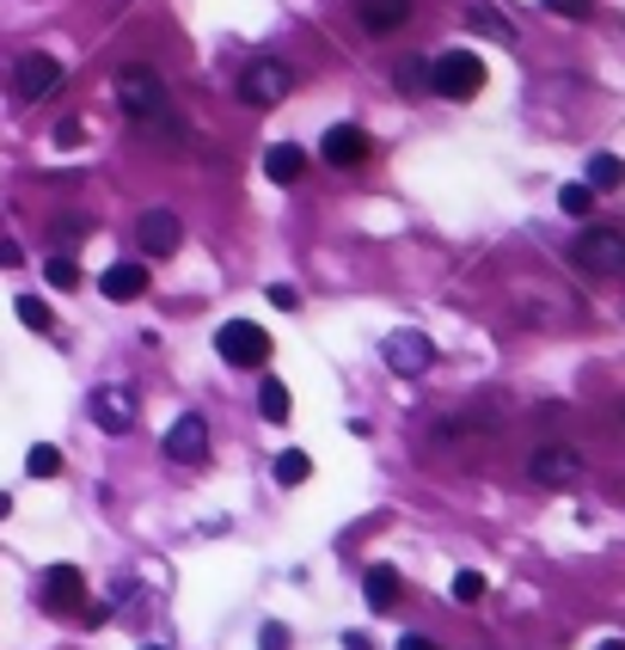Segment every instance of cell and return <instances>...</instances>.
<instances>
[{
  "label": "cell",
  "mask_w": 625,
  "mask_h": 650,
  "mask_svg": "<svg viewBox=\"0 0 625 650\" xmlns=\"http://www.w3.org/2000/svg\"><path fill=\"white\" fill-rule=\"evenodd\" d=\"M86 577L74 571V565H50L43 571V608L50 613H62V620H86Z\"/></svg>",
  "instance_id": "9c48e42d"
},
{
  "label": "cell",
  "mask_w": 625,
  "mask_h": 650,
  "mask_svg": "<svg viewBox=\"0 0 625 650\" xmlns=\"http://www.w3.org/2000/svg\"><path fill=\"white\" fill-rule=\"evenodd\" d=\"M601 650H625V644H601Z\"/></svg>",
  "instance_id": "d590c367"
},
{
  "label": "cell",
  "mask_w": 625,
  "mask_h": 650,
  "mask_svg": "<svg viewBox=\"0 0 625 650\" xmlns=\"http://www.w3.org/2000/svg\"><path fill=\"white\" fill-rule=\"evenodd\" d=\"M559 209L564 215H588V209H595V190H588V185H564L559 190Z\"/></svg>",
  "instance_id": "d4e9b609"
},
{
  "label": "cell",
  "mask_w": 625,
  "mask_h": 650,
  "mask_svg": "<svg viewBox=\"0 0 625 650\" xmlns=\"http://www.w3.org/2000/svg\"><path fill=\"white\" fill-rule=\"evenodd\" d=\"M215 350H221V362H233V369H264L270 362V332L252 326V319H227L221 332H215Z\"/></svg>",
  "instance_id": "5b68a950"
},
{
  "label": "cell",
  "mask_w": 625,
  "mask_h": 650,
  "mask_svg": "<svg viewBox=\"0 0 625 650\" xmlns=\"http://www.w3.org/2000/svg\"><path fill=\"white\" fill-rule=\"evenodd\" d=\"M289 86H294V68L289 62H277V55H252V62L240 68V80H233V99L252 105V111H270V105L289 99Z\"/></svg>",
  "instance_id": "6da1fadb"
},
{
  "label": "cell",
  "mask_w": 625,
  "mask_h": 650,
  "mask_svg": "<svg viewBox=\"0 0 625 650\" xmlns=\"http://www.w3.org/2000/svg\"><path fill=\"white\" fill-rule=\"evenodd\" d=\"M344 650H374V644H368V632H344Z\"/></svg>",
  "instance_id": "836d02e7"
},
{
  "label": "cell",
  "mask_w": 625,
  "mask_h": 650,
  "mask_svg": "<svg viewBox=\"0 0 625 650\" xmlns=\"http://www.w3.org/2000/svg\"><path fill=\"white\" fill-rule=\"evenodd\" d=\"M545 7H552L559 19H588L595 13V0H545Z\"/></svg>",
  "instance_id": "83f0119b"
},
{
  "label": "cell",
  "mask_w": 625,
  "mask_h": 650,
  "mask_svg": "<svg viewBox=\"0 0 625 650\" xmlns=\"http://www.w3.org/2000/svg\"><path fill=\"white\" fill-rule=\"evenodd\" d=\"M571 258L588 277H619L625 270V234L619 227H583V234L571 239Z\"/></svg>",
  "instance_id": "277c9868"
},
{
  "label": "cell",
  "mask_w": 625,
  "mask_h": 650,
  "mask_svg": "<svg viewBox=\"0 0 625 650\" xmlns=\"http://www.w3.org/2000/svg\"><path fill=\"white\" fill-rule=\"evenodd\" d=\"M135 417H142V399H135V386H123V381L93 386V424L105 430V436H129Z\"/></svg>",
  "instance_id": "52a82bcc"
},
{
  "label": "cell",
  "mask_w": 625,
  "mask_h": 650,
  "mask_svg": "<svg viewBox=\"0 0 625 650\" xmlns=\"http://www.w3.org/2000/svg\"><path fill=\"white\" fill-rule=\"evenodd\" d=\"M399 571H393V565H368V571H362V601H368L374 613H386V608H399Z\"/></svg>",
  "instance_id": "2e32d148"
},
{
  "label": "cell",
  "mask_w": 625,
  "mask_h": 650,
  "mask_svg": "<svg viewBox=\"0 0 625 650\" xmlns=\"http://www.w3.org/2000/svg\"><path fill=\"white\" fill-rule=\"evenodd\" d=\"M429 93L454 99V105H466V99H479L485 93V62L472 50H448L429 62Z\"/></svg>",
  "instance_id": "3957f363"
},
{
  "label": "cell",
  "mask_w": 625,
  "mask_h": 650,
  "mask_svg": "<svg viewBox=\"0 0 625 650\" xmlns=\"http://www.w3.org/2000/svg\"><path fill=\"white\" fill-rule=\"evenodd\" d=\"M117 105L129 111L135 123H160V117H166V80L154 74L147 62L117 68Z\"/></svg>",
  "instance_id": "7a4b0ae2"
},
{
  "label": "cell",
  "mask_w": 625,
  "mask_h": 650,
  "mask_svg": "<svg viewBox=\"0 0 625 650\" xmlns=\"http://www.w3.org/2000/svg\"><path fill=\"white\" fill-rule=\"evenodd\" d=\"M270 307H282V313H294V307H301V289H289V282H277V289H270Z\"/></svg>",
  "instance_id": "4dcf8cb0"
},
{
  "label": "cell",
  "mask_w": 625,
  "mask_h": 650,
  "mask_svg": "<svg viewBox=\"0 0 625 650\" xmlns=\"http://www.w3.org/2000/svg\"><path fill=\"white\" fill-rule=\"evenodd\" d=\"M258 644H264V650H289V626H282V620H264V632H258Z\"/></svg>",
  "instance_id": "f1b7e54d"
},
{
  "label": "cell",
  "mask_w": 625,
  "mask_h": 650,
  "mask_svg": "<svg viewBox=\"0 0 625 650\" xmlns=\"http://www.w3.org/2000/svg\"><path fill=\"white\" fill-rule=\"evenodd\" d=\"M98 295H105V301H142V295H147V265H142V258L111 265L105 277H98Z\"/></svg>",
  "instance_id": "5bb4252c"
},
{
  "label": "cell",
  "mask_w": 625,
  "mask_h": 650,
  "mask_svg": "<svg viewBox=\"0 0 625 650\" xmlns=\"http://www.w3.org/2000/svg\"><path fill=\"white\" fill-rule=\"evenodd\" d=\"M13 313H19V326H31V332H50V326H55V313L43 307V295H19Z\"/></svg>",
  "instance_id": "7402d4cb"
},
{
  "label": "cell",
  "mask_w": 625,
  "mask_h": 650,
  "mask_svg": "<svg viewBox=\"0 0 625 650\" xmlns=\"http://www.w3.org/2000/svg\"><path fill=\"white\" fill-rule=\"evenodd\" d=\"M135 239H142V258H173L178 239H185V221H178V209H142Z\"/></svg>",
  "instance_id": "30bf717a"
},
{
  "label": "cell",
  "mask_w": 625,
  "mask_h": 650,
  "mask_svg": "<svg viewBox=\"0 0 625 650\" xmlns=\"http://www.w3.org/2000/svg\"><path fill=\"white\" fill-rule=\"evenodd\" d=\"M368 130H356V123H332L325 130V142H320V159L325 166H362L368 159Z\"/></svg>",
  "instance_id": "4fadbf2b"
},
{
  "label": "cell",
  "mask_w": 625,
  "mask_h": 650,
  "mask_svg": "<svg viewBox=\"0 0 625 650\" xmlns=\"http://www.w3.org/2000/svg\"><path fill=\"white\" fill-rule=\"evenodd\" d=\"M454 601H466V608H472V601H485V577L479 571H460V577H454Z\"/></svg>",
  "instance_id": "4316f807"
},
{
  "label": "cell",
  "mask_w": 625,
  "mask_h": 650,
  "mask_svg": "<svg viewBox=\"0 0 625 650\" xmlns=\"http://www.w3.org/2000/svg\"><path fill=\"white\" fill-rule=\"evenodd\" d=\"M356 19H362V31L386 38V31H399L412 19V0H356Z\"/></svg>",
  "instance_id": "9a60e30c"
},
{
  "label": "cell",
  "mask_w": 625,
  "mask_h": 650,
  "mask_svg": "<svg viewBox=\"0 0 625 650\" xmlns=\"http://www.w3.org/2000/svg\"><path fill=\"white\" fill-rule=\"evenodd\" d=\"M399 650H436V644H429L424 632H405V638H399Z\"/></svg>",
  "instance_id": "1f68e13d"
},
{
  "label": "cell",
  "mask_w": 625,
  "mask_h": 650,
  "mask_svg": "<svg viewBox=\"0 0 625 650\" xmlns=\"http://www.w3.org/2000/svg\"><path fill=\"white\" fill-rule=\"evenodd\" d=\"M0 265H25V258H19V246H13V239H0Z\"/></svg>",
  "instance_id": "d6a6232c"
},
{
  "label": "cell",
  "mask_w": 625,
  "mask_h": 650,
  "mask_svg": "<svg viewBox=\"0 0 625 650\" xmlns=\"http://www.w3.org/2000/svg\"><path fill=\"white\" fill-rule=\"evenodd\" d=\"M55 142H62V147H81V142H86V123H81V117H67L62 130H55Z\"/></svg>",
  "instance_id": "f546056e"
},
{
  "label": "cell",
  "mask_w": 625,
  "mask_h": 650,
  "mask_svg": "<svg viewBox=\"0 0 625 650\" xmlns=\"http://www.w3.org/2000/svg\"><path fill=\"white\" fill-rule=\"evenodd\" d=\"M466 31H479V38H497V43H515V25H509L503 13H497V7H466Z\"/></svg>",
  "instance_id": "ac0fdd59"
},
{
  "label": "cell",
  "mask_w": 625,
  "mask_h": 650,
  "mask_svg": "<svg viewBox=\"0 0 625 650\" xmlns=\"http://www.w3.org/2000/svg\"><path fill=\"white\" fill-rule=\"evenodd\" d=\"M55 86H62V62H55V55H43V50L19 55V68H13V99L19 105H43Z\"/></svg>",
  "instance_id": "ba28073f"
},
{
  "label": "cell",
  "mask_w": 625,
  "mask_h": 650,
  "mask_svg": "<svg viewBox=\"0 0 625 650\" xmlns=\"http://www.w3.org/2000/svg\"><path fill=\"white\" fill-rule=\"evenodd\" d=\"M258 412H264V424H289V412H294L289 386H282V381H264V386H258Z\"/></svg>",
  "instance_id": "ffe728a7"
},
{
  "label": "cell",
  "mask_w": 625,
  "mask_h": 650,
  "mask_svg": "<svg viewBox=\"0 0 625 650\" xmlns=\"http://www.w3.org/2000/svg\"><path fill=\"white\" fill-rule=\"evenodd\" d=\"M25 473H31V478H55V473H62V448H50V442H38V448L25 454Z\"/></svg>",
  "instance_id": "603a6c76"
},
{
  "label": "cell",
  "mask_w": 625,
  "mask_h": 650,
  "mask_svg": "<svg viewBox=\"0 0 625 650\" xmlns=\"http://www.w3.org/2000/svg\"><path fill=\"white\" fill-rule=\"evenodd\" d=\"M43 277H50L55 289H81V265H74V258H50V265H43Z\"/></svg>",
  "instance_id": "cb8c5ba5"
},
{
  "label": "cell",
  "mask_w": 625,
  "mask_h": 650,
  "mask_svg": "<svg viewBox=\"0 0 625 650\" xmlns=\"http://www.w3.org/2000/svg\"><path fill=\"white\" fill-rule=\"evenodd\" d=\"M381 357H386V369H393V374H405V381H412V374H424L429 362H436V344H429L424 332H386Z\"/></svg>",
  "instance_id": "7c38bea8"
},
{
  "label": "cell",
  "mask_w": 625,
  "mask_h": 650,
  "mask_svg": "<svg viewBox=\"0 0 625 650\" xmlns=\"http://www.w3.org/2000/svg\"><path fill=\"white\" fill-rule=\"evenodd\" d=\"M528 478L545 492H571V485H583V454L564 448V442H545V448L528 454Z\"/></svg>",
  "instance_id": "8992f818"
},
{
  "label": "cell",
  "mask_w": 625,
  "mask_h": 650,
  "mask_svg": "<svg viewBox=\"0 0 625 650\" xmlns=\"http://www.w3.org/2000/svg\"><path fill=\"white\" fill-rule=\"evenodd\" d=\"M270 473H277V485H306V478H313V461H306L301 448H282Z\"/></svg>",
  "instance_id": "44dd1931"
},
{
  "label": "cell",
  "mask_w": 625,
  "mask_h": 650,
  "mask_svg": "<svg viewBox=\"0 0 625 650\" xmlns=\"http://www.w3.org/2000/svg\"><path fill=\"white\" fill-rule=\"evenodd\" d=\"M399 86H405V93H429V62H399Z\"/></svg>",
  "instance_id": "484cf974"
},
{
  "label": "cell",
  "mask_w": 625,
  "mask_h": 650,
  "mask_svg": "<svg viewBox=\"0 0 625 650\" xmlns=\"http://www.w3.org/2000/svg\"><path fill=\"white\" fill-rule=\"evenodd\" d=\"M301 173H306V154H301L294 142H277V147L264 154V178H270V185H294Z\"/></svg>",
  "instance_id": "e0dca14e"
},
{
  "label": "cell",
  "mask_w": 625,
  "mask_h": 650,
  "mask_svg": "<svg viewBox=\"0 0 625 650\" xmlns=\"http://www.w3.org/2000/svg\"><path fill=\"white\" fill-rule=\"evenodd\" d=\"M166 461H178V466H202L209 461V417H197V412H185L173 430H166Z\"/></svg>",
  "instance_id": "8fae6325"
},
{
  "label": "cell",
  "mask_w": 625,
  "mask_h": 650,
  "mask_svg": "<svg viewBox=\"0 0 625 650\" xmlns=\"http://www.w3.org/2000/svg\"><path fill=\"white\" fill-rule=\"evenodd\" d=\"M588 190H619L625 185V159L619 154H595L588 159V178H583Z\"/></svg>",
  "instance_id": "d6986e66"
},
{
  "label": "cell",
  "mask_w": 625,
  "mask_h": 650,
  "mask_svg": "<svg viewBox=\"0 0 625 650\" xmlns=\"http://www.w3.org/2000/svg\"><path fill=\"white\" fill-rule=\"evenodd\" d=\"M7 516H13V497H7V492H0V522H7Z\"/></svg>",
  "instance_id": "e575fe53"
}]
</instances>
